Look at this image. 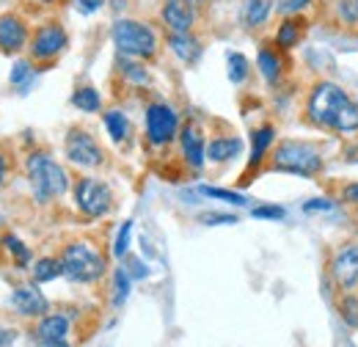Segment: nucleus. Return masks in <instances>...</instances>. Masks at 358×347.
<instances>
[{"label": "nucleus", "instance_id": "nucleus-1", "mask_svg": "<svg viewBox=\"0 0 358 347\" xmlns=\"http://www.w3.org/2000/svg\"><path fill=\"white\" fill-rule=\"evenodd\" d=\"M303 116L317 130H328L336 135L358 132V105L334 80H317L309 88Z\"/></svg>", "mask_w": 358, "mask_h": 347}, {"label": "nucleus", "instance_id": "nucleus-2", "mask_svg": "<svg viewBox=\"0 0 358 347\" xmlns=\"http://www.w3.org/2000/svg\"><path fill=\"white\" fill-rule=\"evenodd\" d=\"M268 171L292 174V176H303V179H317L320 174L325 171V157H322L320 146L312 143V141L284 138L270 152Z\"/></svg>", "mask_w": 358, "mask_h": 347}, {"label": "nucleus", "instance_id": "nucleus-3", "mask_svg": "<svg viewBox=\"0 0 358 347\" xmlns=\"http://www.w3.org/2000/svg\"><path fill=\"white\" fill-rule=\"evenodd\" d=\"M110 39L119 55L135 58V61H152L160 50L157 31L149 22L133 20V17H119L110 28Z\"/></svg>", "mask_w": 358, "mask_h": 347}, {"label": "nucleus", "instance_id": "nucleus-4", "mask_svg": "<svg viewBox=\"0 0 358 347\" xmlns=\"http://www.w3.org/2000/svg\"><path fill=\"white\" fill-rule=\"evenodd\" d=\"M28 182L34 190V199L39 204H47L52 199H61L69 190V174L64 171L47 152H31L25 160Z\"/></svg>", "mask_w": 358, "mask_h": 347}, {"label": "nucleus", "instance_id": "nucleus-5", "mask_svg": "<svg viewBox=\"0 0 358 347\" xmlns=\"http://www.w3.org/2000/svg\"><path fill=\"white\" fill-rule=\"evenodd\" d=\"M61 264H64V276L75 284H94L105 273V257L89 240H75L64 246Z\"/></svg>", "mask_w": 358, "mask_h": 347}, {"label": "nucleus", "instance_id": "nucleus-6", "mask_svg": "<svg viewBox=\"0 0 358 347\" xmlns=\"http://www.w3.org/2000/svg\"><path fill=\"white\" fill-rule=\"evenodd\" d=\"M69 47V34L58 20L42 22L31 31V42H28V55L36 66H50L55 64Z\"/></svg>", "mask_w": 358, "mask_h": 347}, {"label": "nucleus", "instance_id": "nucleus-7", "mask_svg": "<svg viewBox=\"0 0 358 347\" xmlns=\"http://www.w3.org/2000/svg\"><path fill=\"white\" fill-rule=\"evenodd\" d=\"M75 193V207L80 210V215L91 218H105L113 210V190L108 182L96 179V176H80L72 187Z\"/></svg>", "mask_w": 358, "mask_h": 347}, {"label": "nucleus", "instance_id": "nucleus-8", "mask_svg": "<svg viewBox=\"0 0 358 347\" xmlns=\"http://www.w3.org/2000/svg\"><path fill=\"white\" fill-rule=\"evenodd\" d=\"M143 127H146V143L155 146V149H163V146H169L174 138H179L177 111H174L169 102L155 99V102L146 105Z\"/></svg>", "mask_w": 358, "mask_h": 347}, {"label": "nucleus", "instance_id": "nucleus-9", "mask_svg": "<svg viewBox=\"0 0 358 347\" xmlns=\"http://www.w3.org/2000/svg\"><path fill=\"white\" fill-rule=\"evenodd\" d=\"M64 152H66V160L80 166V169H99L105 163V152H102L99 141L83 127H72L66 132Z\"/></svg>", "mask_w": 358, "mask_h": 347}, {"label": "nucleus", "instance_id": "nucleus-10", "mask_svg": "<svg viewBox=\"0 0 358 347\" xmlns=\"http://www.w3.org/2000/svg\"><path fill=\"white\" fill-rule=\"evenodd\" d=\"M328 276L336 290L350 292L358 284V243L339 246L328 260Z\"/></svg>", "mask_w": 358, "mask_h": 347}, {"label": "nucleus", "instance_id": "nucleus-11", "mask_svg": "<svg viewBox=\"0 0 358 347\" xmlns=\"http://www.w3.org/2000/svg\"><path fill=\"white\" fill-rule=\"evenodd\" d=\"M28 42H31V28H28L25 17H20L14 11L0 14V52L17 55V52L28 50Z\"/></svg>", "mask_w": 358, "mask_h": 347}, {"label": "nucleus", "instance_id": "nucleus-12", "mask_svg": "<svg viewBox=\"0 0 358 347\" xmlns=\"http://www.w3.org/2000/svg\"><path fill=\"white\" fill-rule=\"evenodd\" d=\"M179 149L185 157V166L193 171H201L207 163V141L199 130V125L187 122L185 127H179Z\"/></svg>", "mask_w": 358, "mask_h": 347}, {"label": "nucleus", "instance_id": "nucleus-13", "mask_svg": "<svg viewBox=\"0 0 358 347\" xmlns=\"http://www.w3.org/2000/svg\"><path fill=\"white\" fill-rule=\"evenodd\" d=\"M309 31V17L306 14H292V17H281L275 34H273V44L281 50V52H292L298 44L303 42Z\"/></svg>", "mask_w": 358, "mask_h": 347}, {"label": "nucleus", "instance_id": "nucleus-14", "mask_svg": "<svg viewBox=\"0 0 358 347\" xmlns=\"http://www.w3.org/2000/svg\"><path fill=\"white\" fill-rule=\"evenodd\" d=\"M11 306H14L17 314H22V317H45L47 311H50V304H47V298L42 295V290H39L36 284H22V287H17L14 295H11Z\"/></svg>", "mask_w": 358, "mask_h": 347}, {"label": "nucleus", "instance_id": "nucleus-15", "mask_svg": "<svg viewBox=\"0 0 358 347\" xmlns=\"http://www.w3.org/2000/svg\"><path fill=\"white\" fill-rule=\"evenodd\" d=\"M257 69L268 86H278L284 78V52L273 42H262L257 50Z\"/></svg>", "mask_w": 358, "mask_h": 347}, {"label": "nucleus", "instance_id": "nucleus-16", "mask_svg": "<svg viewBox=\"0 0 358 347\" xmlns=\"http://www.w3.org/2000/svg\"><path fill=\"white\" fill-rule=\"evenodd\" d=\"M273 141H275V127L273 125H262V127H257L251 132V157H248V171H245L243 182H251L248 176L262 169L265 157L273 152Z\"/></svg>", "mask_w": 358, "mask_h": 347}, {"label": "nucleus", "instance_id": "nucleus-17", "mask_svg": "<svg viewBox=\"0 0 358 347\" xmlns=\"http://www.w3.org/2000/svg\"><path fill=\"white\" fill-rule=\"evenodd\" d=\"M275 14V0H243L240 3V25L245 31H262Z\"/></svg>", "mask_w": 358, "mask_h": 347}, {"label": "nucleus", "instance_id": "nucleus-18", "mask_svg": "<svg viewBox=\"0 0 358 347\" xmlns=\"http://www.w3.org/2000/svg\"><path fill=\"white\" fill-rule=\"evenodd\" d=\"M66 334H69V317L58 314V311L39 317V323L34 328L36 342H66Z\"/></svg>", "mask_w": 358, "mask_h": 347}, {"label": "nucleus", "instance_id": "nucleus-19", "mask_svg": "<svg viewBox=\"0 0 358 347\" xmlns=\"http://www.w3.org/2000/svg\"><path fill=\"white\" fill-rule=\"evenodd\" d=\"M166 44L182 64H196L204 50L196 34H166Z\"/></svg>", "mask_w": 358, "mask_h": 347}, {"label": "nucleus", "instance_id": "nucleus-20", "mask_svg": "<svg viewBox=\"0 0 358 347\" xmlns=\"http://www.w3.org/2000/svg\"><path fill=\"white\" fill-rule=\"evenodd\" d=\"M243 152V141L237 135H218L207 143V160L210 163H229L234 157H240Z\"/></svg>", "mask_w": 358, "mask_h": 347}, {"label": "nucleus", "instance_id": "nucleus-21", "mask_svg": "<svg viewBox=\"0 0 358 347\" xmlns=\"http://www.w3.org/2000/svg\"><path fill=\"white\" fill-rule=\"evenodd\" d=\"M102 122H105L108 135L113 138V143H127V141H130L133 127H130V119H127V113H124V111L110 108V111H105V113H102Z\"/></svg>", "mask_w": 358, "mask_h": 347}, {"label": "nucleus", "instance_id": "nucleus-22", "mask_svg": "<svg viewBox=\"0 0 358 347\" xmlns=\"http://www.w3.org/2000/svg\"><path fill=\"white\" fill-rule=\"evenodd\" d=\"M31 273H34V281H36V284L55 281L58 276H64L61 257H42V260H36L34 262V267H31Z\"/></svg>", "mask_w": 358, "mask_h": 347}, {"label": "nucleus", "instance_id": "nucleus-23", "mask_svg": "<svg viewBox=\"0 0 358 347\" xmlns=\"http://www.w3.org/2000/svg\"><path fill=\"white\" fill-rule=\"evenodd\" d=\"M226 75H229V80L234 83V86H243L245 80H248V75H251V61L243 55V52H226Z\"/></svg>", "mask_w": 358, "mask_h": 347}, {"label": "nucleus", "instance_id": "nucleus-24", "mask_svg": "<svg viewBox=\"0 0 358 347\" xmlns=\"http://www.w3.org/2000/svg\"><path fill=\"white\" fill-rule=\"evenodd\" d=\"M72 105L78 111H83V113H99L102 97H99V91L94 86H80L75 88V94H72Z\"/></svg>", "mask_w": 358, "mask_h": 347}, {"label": "nucleus", "instance_id": "nucleus-25", "mask_svg": "<svg viewBox=\"0 0 358 347\" xmlns=\"http://www.w3.org/2000/svg\"><path fill=\"white\" fill-rule=\"evenodd\" d=\"M3 248L11 254V260H14V264L17 267H28L31 264V248L17 237V234H3Z\"/></svg>", "mask_w": 358, "mask_h": 347}, {"label": "nucleus", "instance_id": "nucleus-26", "mask_svg": "<svg viewBox=\"0 0 358 347\" xmlns=\"http://www.w3.org/2000/svg\"><path fill=\"white\" fill-rule=\"evenodd\" d=\"M127 295H130V273H127L124 267H116V270H113V292H110L113 309L124 306Z\"/></svg>", "mask_w": 358, "mask_h": 347}, {"label": "nucleus", "instance_id": "nucleus-27", "mask_svg": "<svg viewBox=\"0 0 358 347\" xmlns=\"http://www.w3.org/2000/svg\"><path fill=\"white\" fill-rule=\"evenodd\" d=\"M199 193H201V196H207V199H221V201L234 204V207H245V204H248V199H245V196H240V193H234V190H224V187L201 185V187H199Z\"/></svg>", "mask_w": 358, "mask_h": 347}, {"label": "nucleus", "instance_id": "nucleus-28", "mask_svg": "<svg viewBox=\"0 0 358 347\" xmlns=\"http://www.w3.org/2000/svg\"><path fill=\"white\" fill-rule=\"evenodd\" d=\"M334 14L339 25H358V0H336Z\"/></svg>", "mask_w": 358, "mask_h": 347}, {"label": "nucleus", "instance_id": "nucleus-29", "mask_svg": "<svg viewBox=\"0 0 358 347\" xmlns=\"http://www.w3.org/2000/svg\"><path fill=\"white\" fill-rule=\"evenodd\" d=\"M339 317L345 320V325L358 328V298L356 295L342 292V301H339Z\"/></svg>", "mask_w": 358, "mask_h": 347}, {"label": "nucleus", "instance_id": "nucleus-30", "mask_svg": "<svg viewBox=\"0 0 358 347\" xmlns=\"http://www.w3.org/2000/svg\"><path fill=\"white\" fill-rule=\"evenodd\" d=\"M317 0H275V14L278 17H292V14H306Z\"/></svg>", "mask_w": 358, "mask_h": 347}, {"label": "nucleus", "instance_id": "nucleus-31", "mask_svg": "<svg viewBox=\"0 0 358 347\" xmlns=\"http://www.w3.org/2000/svg\"><path fill=\"white\" fill-rule=\"evenodd\" d=\"M130 234H133V220H124L119 234H116V243H113V257H127V248H130Z\"/></svg>", "mask_w": 358, "mask_h": 347}, {"label": "nucleus", "instance_id": "nucleus-32", "mask_svg": "<svg viewBox=\"0 0 358 347\" xmlns=\"http://www.w3.org/2000/svg\"><path fill=\"white\" fill-rule=\"evenodd\" d=\"M34 66H36V64H34L31 58H28V61H17L14 69H11V83H14V86H25V83L31 80V75H34Z\"/></svg>", "mask_w": 358, "mask_h": 347}, {"label": "nucleus", "instance_id": "nucleus-33", "mask_svg": "<svg viewBox=\"0 0 358 347\" xmlns=\"http://www.w3.org/2000/svg\"><path fill=\"white\" fill-rule=\"evenodd\" d=\"M251 215H254V218H268V220H281V218L287 215V213H284V207H273V204H265V207H254V210H251Z\"/></svg>", "mask_w": 358, "mask_h": 347}, {"label": "nucleus", "instance_id": "nucleus-34", "mask_svg": "<svg viewBox=\"0 0 358 347\" xmlns=\"http://www.w3.org/2000/svg\"><path fill=\"white\" fill-rule=\"evenodd\" d=\"M201 223H207V226H218V223H237V215H226V213H207V215H201Z\"/></svg>", "mask_w": 358, "mask_h": 347}, {"label": "nucleus", "instance_id": "nucleus-35", "mask_svg": "<svg viewBox=\"0 0 358 347\" xmlns=\"http://www.w3.org/2000/svg\"><path fill=\"white\" fill-rule=\"evenodd\" d=\"M339 199H342L345 204H350V207H358V182L345 185V187H342V193H339Z\"/></svg>", "mask_w": 358, "mask_h": 347}, {"label": "nucleus", "instance_id": "nucleus-36", "mask_svg": "<svg viewBox=\"0 0 358 347\" xmlns=\"http://www.w3.org/2000/svg\"><path fill=\"white\" fill-rule=\"evenodd\" d=\"M317 210H334V201H328V199H312V201H306L303 204V213H317Z\"/></svg>", "mask_w": 358, "mask_h": 347}, {"label": "nucleus", "instance_id": "nucleus-37", "mask_svg": "<svg viewBox=\"0 0 358 347\" xmlns=\"http://www.w3.org/2000/svg\"><path fill=\"white\" fill-rule=\"evenodd\" d=\"M75 8L80 14H96L102 8V0H75Z\"/></svg>", "mask_w": 358, "mask_h": 347}, {"label": "nucleus", "instance_id": "nucleus-38", "mask_svg": "<svg viewBox=\"0 0 358 347\" xmlns=\"http://www.w3.org/2000/svg\"><path fill=\"white\" fill-rule=\"evenodd\" d=\"M14 342H17V331L0 325V347H14Z\"/></svg>", "mask_w": 358, "mask_h": 347}, {"label": "nucleus", "instance_id": "nucleus-39", "mask_svg": "<svg viewBox=\"0 0 358 347\" xmlns=\"http://www.w3.org/2000/svg\"><path fill=\"white\" fill-rule=\"evenodd\" d=\"M6 179H8V157L0 152V187L6 185Z\"/></svg>", "mask_w": 358, "mask_h": 347}, {"label": "nucleus", "instance_id": "nucleus-40", "mask_svg": "<svg viewBox=\"0 0 358 347\" xmlns=\"http://www.w3.org/2000/svg\"><path fill=\"white\" fill-rule=\"evenodd\" d=\"M36 347H69L66 342H36Z\"/></svg>", "mask_w": 358, "mask_h": 347}, {"label": "nucleus", "instance_id": "nucleus-41", "mask_svg": "<svg viewBox=\"0 0 358 347\" xmlns=\"http://www.w3.org/2000/svg\"><path fill=\"white\" fill-rule=\"evenodd\" d=\"M28 3H34V6H52L55 0H28Z\"/></svg>", "mask_w": 358, "mask_h": 347}]
</instances>
